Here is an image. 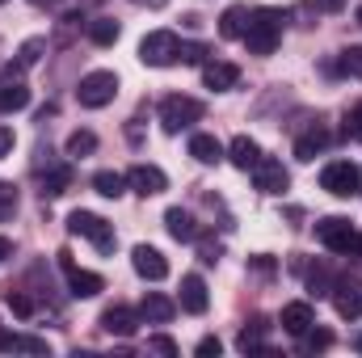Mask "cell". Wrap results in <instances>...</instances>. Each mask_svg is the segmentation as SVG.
<instances>
[{"label": "cell", "mask_w": 362, "mask_h": 358, "mask_svg": "<svg viewBox=\"0 0 362 358\" xmlns=\"http://www.w3.org/2000/svg\"><path fill=\"white\" fill-rule=\"evenodd\" d=\"M282 8H253L249 25H245V47L249 55H274L278 38H282Z\"/></svg>", "instance_id": "1"}, {"label": "cell", "mask_w": 362, "mask_h": 358, "mask_svg": "<svg viewBox=\"0 0 362 358\" xmlns=\"http://www.w3.org/2000/svg\"><path fill=\"white\" fill-rule=\"evenodd\" d=\"M68 232L72 236H85L93 249H101V253H114V224H105L93 211H72L68 215Z\"/></svg>", "instance_id": "2"}, {"label": "cell", "mask_w": 362, "mask_h": 358, "mask_svg": "<svg viewBox=\"0 0 362 358\" xmlns=\"http://www.w3.org/2000/svg\"><path fill=\"white\" fill-rule=\"evenodd\" d=\"M177 51H181V38L173 30H152V34H144V42H139V64H148V68H169V64H177Z\"/></svg>", "instance_id": "3"}, {"label": "cell", "mask_w": 362, "mask_h": 358, "mask_svg": "<svg viewBox=\"0 0 362 358\" xmlns=\"http://www.w3.org/2000/svg\"><path fill=\"white\" fill-rule=\"evenodd\" d=\"M118 97V76L114 72H89V76H81V85H76V101L85 105V110H101V105H110Z\"/></svg>", "instance_id": "4"}, {"label": "cell", "mask_w": 362, "mask_h": 358, "mask_svg": "<svg viewBox=\"0 0 362 358\" xmlns=\"http://www.w3.org/2000/svg\"><path fill=\"white\" fill-rule=\"evenodd\" d=\"M354 228H350V219L346 215H325L320 224H316V241L329 249V253H354Z\"/></svg>", "instance_id": "5"}, {"label": "cell", "mask_w": 362, "mask_h": 358, "mask_svg": "<svg viewBox=\"0 0 362 358\" xmlns=\"http://www.w3.org/2000/svg\"><path fill=\"white\" fill-rule=\"evenodd\" d=\"M198 118H202V101H198V97L173 93V97L160 101V127H165V131H181V127H189V122H198Z\"/></svg>", "instance_id": "6"}, {"label": "cell", "mask_w": 362, "mask_h": 358, "mask_svg": "<svg viewBox=\"0 0 362 358\" xmlns=\"http://www.w3.org/2000/svg\"><path fill=\"white\" fill-rule=\"evenodd\" d=\"M59 266H64V274H68V287H72V295H76V299H93V295H101V291H105V278H101V274H93V270H81L76 262H72V253H68V249L59 253Z\"/></svg>", "instance_id": "7"}, {"label": "cell", "mask_w": 362, "mask_h": 358, "mask_svg": "<svg viewBox=\"0 0 362 358\" xmlns=\"http://www.w3.org/2000/svg\"><path fill=\"white\" fill-rule=\"evenodd\" d=\"M358 181H362V173L350 161H333V165H325V173H320V185H325L329 194H337V198L358 194Z\"/></svg>", "instance_id": "8"}, {"label": "cell", "mask_w": 362, "mask_h": 358, "mask_svg": "<svg viewBox=\"0 0 362 358\" xmlns=\"http://www.w3.org/2000/svg\"><path fill=\"white\" fill-rule=\"evenodd\" d=\"M333 308H337V316L358 321L362 316V278H337L333 282Z\"/></svg>", "instance_id": "9"}, {"label": "cell", "mask_w": 362, "mask_h": 358, "mask_svg": "<svg viewBox=\"0 0 362 358\" xmlns=\"http://www.w3.org/2000/svg\"><path fill=\"white\" fill-rule=\"evenodd\" d=\"M131 266H135L139 278H148V282L169 278V262H165V253L152 249V245H135V249H131Z\"/></svg>", "instance_id": "10"}, {"label": "cell", "mask_w": 362, "mask_h": 358, "mask_svg": "<svg viewBox=\"0 0 362 358\" xmlns=\"http://www.w3.org/2000/svg\"><path fill=\"white\" fill-rule=\"evenodd\" d=\"M253 181H257V190H262V194H282V190L291 185V173L282 169V161L262 156V161L253 165Z\"/></svg>", "instance_id": "11"}, {"label": "cell", "mask_w": 362, "mask_h": 358, "mask_svg": "<svg viewBox=\"0 0 362 358\" xmlns=\"http://www.w3.org/2000/svg\"><path fill=\"white\" fill-rule=\"evenodd\" d=\"M127 185L135 190V194H144V198H152V194H160L169 178H165V169H156V165H135L131 173H127Z\"/></svg>", "instance_id": "12"}, {"label": "cell", "mask_w": 362, "mask_h": 358, "mask_svg": "<svg viewBox=\"0 0 362 358\" xmlns=\"http://www.w3.org/2000/svg\"><path fill=\"white\" fill-rule=\"evenodd\" d=\"M181 308H185V312H194V316H202V312L211 308L206 282H202L198 274H185V278H181Z\"/></svg>", "instance_id": "13"}, {"label": "cell", "mask_w": 362, "mask_h": 358, "mask_svg": "<svg viewBox=\"0 0 362 358\" xmlns=\"http://www.w3.org/2000/svg\"><path fill=\"white\" fill-rule=\"evenodd\" d=\"M312 325H316V316H312V304L295 299V304H286V308H282V329H286L291 337H303Z\"/></svg>", "instance_id": "14"}, {"label": "cell", "mask_w": 362, "mask_h": 358, "mask_svg": "<svg viewBox=\"0 0 362 358\" xmlns=\"http://www.w3.org/2000/svg\"><path fill=\"white\" fill-rule=\"evenodd\" d=\"M101 329H105V333H114V337H131L139 325H135V312H131V308L114 304V308H105V312H101Z\"/></svg>", "instance_id": "15"}, {"label": "cell", "mask_w": 362, "mask_h": 358, "mask_svg": "<svg viewBox=\"0 0 362 358\" xmlns=\"http://www.w3.org/2000/svg\"><path fill=\"white\" fill-rule=\"evenodd\" d=\"M173 312H177V304H173L169 295H160V291L144 295V304H139V316H144V321H152V325H165V321H173Z\"/></svg>", "instance_id": "16"}, {"label": "cell", "mask_w": 362, "mask_h": 358, "mask_svg": "<svg viewBox=\"0 0 362 358\" xmlns=\"http://www.w3.org/2000/svg\"><path fill=\"white\" fill-rule=\"evenodd\" d=\"M202 81H206V89L223 93V89H232V85L240 81V68H236V64L215 59V64H206V68H202Z\"/></svg>", "instance_id": "17"}, {"label": "cell", "mask_w": 362, "mask_h": 358, "mask_svg": "<svg viewBox=\"0 0 362 358\" xmlns=\"http://www.w3.org/2000/svg\"><path fill=\"white\" fill-rule=\"evenodd\" d=\"M228 161H232L236 169H245V173H249V169L262 161V148H257V139H249V135H236V139H232V148H228Z\"/></svg>", "instance_id": "18"}, {"label": "cell", "mask_w": 362, "mask_h": 358, "mask_svg": "<svg viewBox=\"0 0 362 358\" xmlns=\"http://www.w3.org/2000/svg\"><path fill=\"white\" fill-rule=\"evenodd\" d=\"M165 228H169L173 241H198V224H194V215L181 211V207H169V211H165Z\"/></svg>", "instance_id": "19"}, {"label": "cell", "mask_w": 362, "mask_h": 358, "mask_svg": "<svg viewBox=\"0 0 362 358\" xmlns=\"http://www.w3.org/2000/svg\"><path fill=\"white\" fill-rule=\"evenodd\" d=\"M325 148H329V131H325V127H312L308 135L295 139V156H299V161H316Z\"/></svg>", "instance_id": "20"}, {"label": "cell", "mask_w": 362, "mask_h": 358, "mask_svg": "<svg viewBox=\"0 0 362 358\" xmlns=\"http://www.w3.org/2000/svg\"><path fill=\"white\" fill-rule=\"evenodd\" d=\"M245 25H249V8L245 4H228L223 17H219V34L223 38H245Z\"/></svg>", "instance_id": "21"}, {"label": "cell", "mask_w": 362, "mask_h": 358, "mask_svg": "<svg viewBox=\"0 0 362 358\" xmlns=\"http://www.w3.org/2000/svg\"><path fill=\"white\" fill-rule=\"evenodd\" d=\"M189 156L202 161V165H219V161H223V144H219L215 135H194V139H189Z\"/></svg>", "instance_id": "22"}, {"label": "cell", "mask_w": 362, "mask_h": 358, "mask_svg": "<svg viewBox=\"0 0 362 358\" xmlns=\"http://www.w3.org/2000/svg\"><path fill=\"white\" fill-rule=\"evenodd\" d=\"M30 105V89L21 81H4L0 85V110H25Z\"/></svg>", "instance_id": "23"}, {"label": "cell", "mask_w": 362, "mask_h": 358, "mask_svg": "<svg viewBox=\"0 0 362 358\" xmlns=\"http://www.w3.org/2000/svg\"><path fill=\"white\" fill-rule=\"evenodd\" d=\"M93 190H97L101 198H118V194L127 190V178L114 173V169H101V173H93Z\"/></svg>", "instance_id": "24"}, {"label": "cell", "mask_w": 362, "mask_h": 358, "mask_svg": "<svg viewBox=\"0 0 362 358\" xmlns=\"http://www.w3.org/2000/svg\"><path fill=\"white\" fill-rule=\"evenodd\" d=\"M89 38L97 42V47H114V42H118V21H114V17H97V21H89Z\"/></svg>", "instance_id": "25"}, {"label": "cell", "mask_w": 362, "mask_h": 358, "mask_svg": "<svg viewBox=\"0 0 362 358\" xmlns=\"http://www.w3.org/2000/svg\"><path fill=\"white\" fill-rule=\"evenodd\" d=\"M4 304H8V312H13V316H21V321H30V316L38 312V304H34L25 291H13V287L4 291Z\"/></svg>", "instance_id": "26"}, {"label": "cell", "mask_w": 362, "mask_h": 358, "mask_svg": "<svg viewBox=\"0 0 362 358\" xmlns=\"http://www.w3.org/2000/svg\"><path fill=\"white\" fill-rule=\"evenodd\" d=\"M68 185H72V169H68V165H59V169H51V173L42 178V194H51V198H55V194H64Z\"/></svg>", "instance_id": "27"}, {"label": "cell", "mask_w": 362, "mask_h": 358, "mask_svg": "<svg viewBox=\"0 0 362 358\" xmlns=\"http://www.w3.org/2000/svg\"><path fill=\"white\" fill-rule=\"evenodd\" d=\"M97 152V135L93 131H72L68 135V156H89Z\"/></svg>", "instance_id": "28"}, {"label": "cell", "mask_w": 362, "mask_h": 358, "mask_svg": "<svg viewBox=\"0 0 362 358\" xmlns=\"http://www.w3.org/2000/svg\"><path fill=\"white\" fill-rule=\"evenodd\" d=\"M346 76H354V81H362V47H346L341 51V64H337Z\"/></svg>", "instance_id": "29"}, {"label": "cell", "mask_w": 362, "mask_h": 358, "mask_svg": "<svg viewBox=\"0 0 362 358\" xmlns=\"http://www.w3.org/2000/svg\"><path fill=\"white\" fill-rule=\"evenodd\" d=\"M13 211H17V185L13 181H0V224L13 219Z\"/></svg>", "instance_id": "30"}, {"label": "cell", "mask_w": 362, "mask_h": 358, "mask_svg": "<svg viewBox=\"0 0 362 358\" xmlns=\"http://www.w3.org/2000/svg\"><path fill=\"white\" fill-rule=\"evenodd\" d=\"M329 346H333V333H325V329H308L303 333V350L316 354V350H329Z\"/></svg>", "instance_id": "31"}, {"label": "cell", "mask_w": 362, "mask_h": 358, "mask_svg": "<svg viewBox=\"0 0 362 358\" xmlns=\"http://www.w3.org/2000/svg\"><path fill=\"white\" fill-rule=\"evenodd\" d=\"M236 346H240L245 354H253V350H266V346H262V325H257V329H245V333L236 337Z\"/></svg>", "instance_id": "32"}, {"label": "cell", "mask_w": 362, "mask_h": 358, "mask_svg": "<svg viewBox=\"0 0 362 358\" xmlns=\"http://www.w3.org/2000/svg\"><path fill=\"white\" fill-rule=\"evenodd\" d=\"M202 55H206V47H202V42H181V51H177L181 64H202Z\"/></svg>", "instance_id": "33"}, {"label": "cell", "mask_w": 362, "mask_h": 358, "mask_svg": "<svg viewBox=\"0 0 362 358\" xmlns=\"http://www.w3.org/2000/svg\"><path fill=\"white\" fill-rule=\"evenodd\" d=\"M148 350H156V354H177V342H173V337H148Z\"/></svg>", "instance_id": "34"}, {"label": "cell", "mask_w": 362, "mask_h": 358, "mask_svg": "<svg viewBox=\"0 0 362 358\" xmlns=\"http://www.w3.org/2000/svg\"><path fill=\"white\" fill-rule=\"evenodd\" d=\"M346 131H350L354 139H362V101L350 110V118H346Z\"/></svg>", "instance_id": "35"}, {"label": "cell", "mask_w": 362, "mask_h": 358, "mask_svg": "<svg viewBox=\"0 0 362 358\" xmlns=\"http://www.w3.org/2000/svg\"><path fill=\"white\" fill-rule=\"evenodd\" d=\"M219 350H223V346H219V337H202V342H198V358H219Z\"/></svg>", "instance_id": "36"}, {"label": "cell", "mask_w": 362, "mask_h": 358, "mask_svg": "<svg viewBox=\"0 0 362 358\" xmlns=\"http://www.w3.org/2000/svg\"><path fill=\"white\" fill-rule=\"evenodd\" d=\"M13 144H17V139H13V131H8V127H0V161L13 152Z\"/></svg>", "instance_id": "37"}, {"label": "cell", "mask_w": 362, "mask_h": 358, "mask_svg": "<svg viewBox=\"0 0 362 358\" xmlns=\"http://www.w3.org/2000/svg\"><path fill=\"white\" fill-rule=\"evenodd\" d=\"M219 253H223V249H219V245H211V241H206V245H202V262H219Z\"/></svg>", "instance_id": "38"}, {"label": "cell", "mask_w": 362, "mask_h": 358, "mask_svg": "<svg viewBox=\"0 0 362 358\" xmlns=\"http://www.w3.org/2000/svg\"><path fill=\"white\" fill-rule=\"evenodd\" d=\"M4 258H13V241H8V236H0V262H4Z\"/></svg>", "instance_id": "39"}, {"label": "cell", "mask_w": 362, "mask_h": 358, "mask_svg": "<svg viewBox=\"0 0 362 358\" xmlns=\"http://www.w3.org/2000/svg\"><path fill=\"white\" fill-rule=\"evenodd\" d=\"M320 4H325L329 13H341V8H346V0H320Z\"/></svg>", "instance_id": "40"}, {"label": "cell", "mask_w": 362, "mask_h": 358, "mask_svg": "<svg viewBox=\"0 0 362 358\" xmlns=\"http://www.w3.org/2000/svg\"><path fill=\"white\" fill-rule=\"evenodd\" d=\"M354 253H358V258H362V232H358V236H354Z\"/></svg>", "instance_id": "41"}, {"label": "cell", "mask_w": 362, "mask_h": 358, "mask_svg": "<svg viewBox=\"0 0 362 358\" xmlns=\"http://www.w3.org/2000/svg\"><path fill=\"white\" fill-rule=\"evenodd\" d=\"M354 346H358V354H362V333H358V342H354Z\"/></svg>", "instance_id": "42"}, {"label": "cell", "mask_w": 362, "mask_h": 358, "mask_svg": "<svg viewBox=\"0 0 362 358\" xmlns=\"http://www.w3.org/2000/svg\"><path fill=\"white\" fill-rule=\"evenodd\" d=\"M38 4H59V0H38Z\"/></svg>", "instance_id": "43"}, {"label": "cell", "mask_w": 362, "mask_h": 358, "mask_svg": "<svg viewBox=\"0 0 362 358\" xmlns=\"http://www.w3.org/2000/svg\"><path fill=\"white\" fill-rule=\"evenodd\" d=\"M358 25H362V4H358Z\"/></svg>", "instance_id": "44"}, {"label": "cell", "mask_w": 362, "mask_h": 358, "mask_svg": "<svg viewBox=\"0 0 362 358\" xmlns=\"http://www.w3.org/2000/svg\"><path fill=\"white\" fill-rule=\"evenodd\" d=\"M358 190H362V181H358Z\"/></svg>", "instance_id": "45"}]
</instances>
